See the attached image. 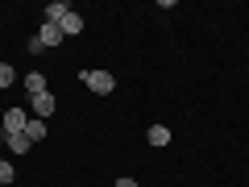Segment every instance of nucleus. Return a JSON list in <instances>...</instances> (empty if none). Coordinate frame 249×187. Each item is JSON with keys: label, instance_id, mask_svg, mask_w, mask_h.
<instances>
[{"label": "nucleus", "instance_id": "f257e3e1", "mask_svg": "<svg viewBox=\"0 0 249 187\" xmlns=\"http://www.w3.org/2000/svg\"><path fill=\"white\" fill-rule=\"evenodd\" d=\"M79 79H83V83H88V88H91V92H96V96H108V92H112V88H116V79H112V75H108V71H83V75H79Z\"/></svg>", "mask_w": 249, "mask_h": 187}, {"label": "nucleus", "instance_id": "f03ea898", "mask_svg": "<svg viewBox=\"0 0 249 187\" xmlns=\"http://www.w3.org/2000/svg\"><path fill=\"white\" fill-rule=\"evenodd\" d=\"M25 125H29L25 108H9L4 112V133H25Z\"/></svg>", "mask_w": 249, "mask_h": 187}, {"label": "nucleus", "instance_id": "7ed1b4c3", "mask_svg": "<svg viewBox=\"0 0 249 187\" xmlns=\"http://www.w3.org/2000/svg\"><path fill=\"white\" fill-rule=\"evenodd\" d=\"M0 142H4V150H9V154H25L29 146H34L25 133H0Z\"/></svg>", "mask_w": 249, "mask_h": 187}, {"label": "nucleus", "instance_id": "20e7f679", "mask_svg": "<svg viewBox=\"0 0 249 187\" xmlns=\"http://www.w3.org/2000/svg\"><path fill=\"white\" fill-rule=\"evenodd\" d=\"M29 112H34L37 121H46V116L54 112V96H50V92H42V96H34V104H29Z\"/></svg>", "mask_w": 249, "mask_h": 187}, {"label": "nucleus", "instance_id": "39448f33", "mask_svg": "<svg viewBox=\"0 0 249 187\" xmlns=\"http://www.w3.org/2000/svg\"><path fill=\"white\" fill-rule=\"evenodd\" d=\"M37 42H42L46 50H50V46H62V29H58V25H50V21H46V25L37 29Z\"/></svg>", "mask_w": 249, "mask_h": 187}, {"label": "nucleus", "instance_id": "423d86ee", "mask_svg": "<svg viewBox=\"0 0 249 187\" xmlns=\"http://www.w3.org/2000/svg\"><path fill=\"white\" fill-rule=\"evenodd\" d=\"M67 13H71V4H67V0L46 4V21H50V25H62V17H67Z\"/></svg>", "mask_w": 249, "mask_h": 187}, {"label": "nucleus", "instance_id": "0eeeda50", "mask_svg": "<svg viewBox=\"0 0 249 187\" xmlns=\"http://www.w3.org/2000/svg\"><path fill=\"white\" fill-rule=\"evenodd\" d=\"M58 29H62V37H75V34H79V29H83V17H79V13H67Z\"/></svg>", "mask_w": 249, "mask_h": 187}, {"label": "nucleus", "instance_id": "6e6552de", "mask_svg": "<svg viewBox=\"0 0 249 187\" xmlns=\"http://www.w3.org/2000/svg\"><path fill=\"white\" fill-rule=\"evenodd\" d=\"M145 142H150V146H170V129H166V125H150Z\"/></svg>", "mask_w": 249, "mask_h": 187}, {"label": "nucleus", "instance_id": "1a4fd4ad", "mask_svg": "<svg viewBox=\"0 0 249 187\" xmlns=\"http://www.w3.org/2000/svg\"><path fill=\"white\" fill-rule=\"evenodd\" d=\"M25 92H29V96H42V92H46V75L42 71H29L25 75Z\"/></svg>", "mask_w": 249, "mask_h": 187}, {"label": "nucleus", "instance_id": "9d476101", "mask_svg": "<svg viewBox=\"0 0 249 187\" xmlns=\"http://www.w3.org/2000/svg\"><path fill=\"white\" fill-rule=\"evenodd\" d=\"M25 137H29V142H42V137H46V121L29 116V125H25Z\"/></svg>", "mask_w": 249, "mask_h": 187}, {"label": "nucleus", "instance_id": "9b49d317", "mask_svg": "<svg viewBox=\"0 0 249 187\" xmlns=\"http://www.w3.org/2000/svg\"><path fill=\"white\" fill-rule=\"evenodd\" d=\"M13 83H17V71H13L9 62H0V92H4V88H13Z\"/></svg>", "mask_w": 249, "mask_h": 187}, {"label": "nucleus", "instance_id": "f8f14e48", "mask_svg": "<svg viewBox=\"0 0 249 187\" xmlns=\"http://www.w3.org/2000/svg\"><path fill=\"white\" fill-rule=\"evenodd\" d=\"M13 179H17V170H13V162L4 158V162H0V183H13Z\"/></svg>", "mask_w": 249, "mask_h": 187}, {"label": "nucleus", "instance_id": "ddd939ff", "mask_svg": "<svg viewBox=\"0 0 249 187\" xmlns=\"http://www.w3.org/2000/svg\"><path fill=\"white\" fill-rule=\"evenodd\" d=\"M116 187H137V179H129V175H124V179H116Z\"/></svg>", "mask_w": 249, "mask_h": 187}, {"label": "nucleus", "instance_id": "4468645a", "mask_svg": "<svg viewBox=\"0 0 249 187\" xmlns=\"http://www.w3.org/2000/svg\"><path fill=\"white\" fill-rule=\"evenodd\" d=\"M0 162H4V146H0Z\"/></svg>", "mask_w": 249, "mask_h": 187}]
</instances>
